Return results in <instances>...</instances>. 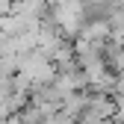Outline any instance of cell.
Returning <instances> with one entry per match:
<instances>
[{"instance_id": "cell-1", "label": "cell", "mask_w": 124, "mask_h": 124, "mask_svg": "<svg viewBox=\"0 0 124 124\" xmlns=\"http://www.w3.org/2000/svg\"><path fill=\"white\" fill-rule=\"evenodd\" d=\"M9 9H12V0H0V18L9 15Z\"/></svg>"}]
</instances>
